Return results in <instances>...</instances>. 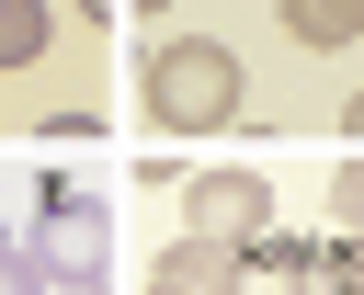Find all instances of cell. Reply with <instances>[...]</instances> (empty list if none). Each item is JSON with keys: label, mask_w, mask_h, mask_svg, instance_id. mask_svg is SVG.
<instances>
[{"label": "cell", "mask_w": 364, "mask_h": 295, "mask_svg": "<svg viewBox=\"0 0 364 295\" xmlns=\"http://www.w3.org/2000/svg\"><path fill=\"white\" fill-rule=\"evenodd\" d=\"M148 113H159L171 136L228 125V113H239V57H228L216 34H171V45H148Z\"/></svg>", "instance_id": "6da1fadb"}, {"label": "cell", "mask_w": 364, "mask_h": 295, "mask_svg": "<svg viewBox=\"0 0 364 295\" xmlns=\"http://www.w3.org/2000/svg\"><path fill=\"white\" fill-rule=\"evenodd\" d=\"M102 204H80V182H46L34 193V238H23V261L46 272V284H68V295H102Z\"/></svg>", "instance_id": "7a4b0ae2"}, {"label": "cell", "mask_w": 364, "mask_h": 295, "mask_svg": "<svg viewBox=\"0 0 364 295\" xmlns=\"http://www.w3.org/2000/svg\"><path fill=\"white\" fill-rule=\"evenodd\" d=\"M193 238H216V250L273 238V182H262V170H205V182H193Z\"/></svg>", "instance_id": "3957f363"}, {"label": "cell", "mask_w": 364, "mask_h": 295, "mask_svg": "<svg viewBox=\"0 0 364 295\" xmlns=\"http://www.w3.org/2000/svg\"><path fill=\"white\" fill-rule=\"evenodd\" d=\"M318 284V238H250L228 261V295H307Z\"/></svg>", "instance_id": "277c9868"}, {"label": "cell", "mask_w": 364, "mask_h": 295, "mask_svg": "<svg viewBox=\"0 0 364 295\" xmlns=\"http://www.w3.org/2000/svg\"><path fill=\"white\" fill-rule=\"evenodd\" d=\"M296 45H364V0H284Z\"/></svg>", "instance_id": "5b68a950"}, {"label": "cell", "mask_w": 364, "mask_h": 295, "mask_svg": "<svg viewBox=\"0 0 364 295\" xmlns=\"http://www.w3.org/2000/svg\"><path fill=\"white\" fill-rule=\"evenodd\" d=\"M228 261H239V250H216V238H182L159 272H171V284H193V295H228Z\"/></svg>", "instance_id": "8992f818"}, {"label": "cell", "mask_w": 364, "mask_h": 295, "mask_svg": "<svg viewBox=\"0 0 364 295\" xmlns=\"http://www.w3.org/2000/svg\"><path fill=\"white\" fill-rule=\"evenodd\" d=\"M46 57V0H0V68H34Z\"/></svg>", "instance_id": "52a82bcc"}, {"label": "cell", "mask_w": 364, "mask_h": 295, "mask_svg": "<svg viewBox=\"0 0 364 295\" xmlns=\"http://www.w3.org/2000/svg\"><path fill=\"white\" fill-rule=\"evenodd\" d=\"M330 216H341V238L364 250V159H341V170H330Z\"/></svg>", "instance_id": "ba28073f"}, {"label": "cell", "mask_w": 364, "mask_h": 295, "mask_svg": "<svg viewBox=\"0 0 364 295\" xmlns=\"http://www.w3.org/2000/svg\"><path fill=\"white\" fill-rule=\"evenodd\" d=\"M0 295H46V272H34L23 250H0Z\"/></svg>", "instance_id": "9c48e42d"}, {"label": "cell", "mask_w": 364, "mask_h": 295, "mask_svg": "<svg viewBox=\"0 0 364 295\" xmlns=\"http://www.w3.org/2000/svg\"><path fill=\"white\" fill-rule=\"evenodd\" d=\"M330 295H364V250H353V238L330 250Z\"/></svg>", "instance_id": "30bf717a"}, {"label": "cell", "mask_w": 364, "mask_h": 295, "mask_svg": "<svg viewBox=\"0 0 364 295\" xmlns=\"http://www.w3.org/2000/svg\"><path fill=\"white\" fill-rule=\"evenodd\" d=\"M148 295H193V284H171V272H148Z\"/></svg>", "instance_id": "8fae6325"}, {"label": "cell", "mask_w": 364, "mask_h": 295, "mask_svg": "<svg viewBox=\"0 0 364 295\" xmlns=\"http://www.w3.org/2000/svg\"><path fill=\"white\" fill-rule=\"evenodd\" d=\"M341 125H353V136H364V91H353V113H341Z\"/></svg>", "instance_id": "7c38bea8"}, {"label": "cell", "mask_w": 364, "mask_h": 295, "mask_svg": "<svg viewBox=\"0 0 364 295\" xmlns=\"http://www.w3.org/2000/svg\"><path fill=\"white\" fill-rule=\"evenodd\" d=\"M0 250H11V227H0Z\"/></svg>", "instance_id": "4fadbf2b"}, {"label": "cell", "mask_w": 364, "mask_h": 295, "mask_svg": "<svg viewBox=\"0 0 364 295\" xmlns=\"http://www.w3.org/2000/svg\"><path fill=\"white\" fill-rule=\"evenodd\" d=\"M148 11H159V0H148Z\"/></svg>", "instance_id": "5bb4252c"}]
</instances>
